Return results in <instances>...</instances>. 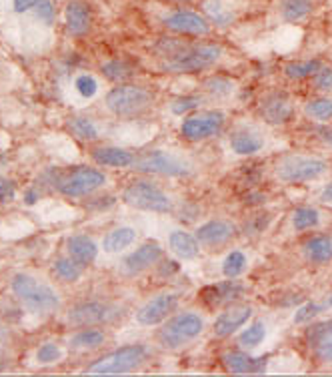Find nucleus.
I'll return each mask as SVG.
<instances>
[{"label":"nucleus","instance_id":"obj_1","mask_svg":"<svg viewBox=\"0 0 332 377\" xmlns=\"http://www.w3.org/2000/svg\"><path fill=\"white\" fill-rule=\"evenodd\" d=\"M154 54L160 56L166 73L190 75L202 73L221 61L222 49L210 42H188L183 38H160L154 42Z\"/></svg>","mask_w":332,"mask_h":377},{"label":"nucleus","instance_id":"obj_2","mask_svg":"<svg viewBox=\"0 0 332 377\" xmlns=\"http://www.w3.org/2000/svg\"><path fill=\"white\" fill-rule=\"evenodd\" d=\"M44 181H50V185L66 197H87L104 185L106 176L90 167H74L68 171L52 169L44 175Z\"/></svg>","mask_w":332,"mask_h":377},{"label":"nucleus","instance_id":"obj_3","mask_svg":"<svg viewBox=\"0 0 332 377\" xmlns=\"http://www.w3.org/2000/svg\"><path fill=\"white\" fill-rule=\"evenodd\" d=\"M150 357V349L147 345H124L116 352L106 353L100 359H97L94 364H90L87 367L85 373H92V376H118V373H128L136 367L147 361Z\"/></svg>","mask_w":332,"mask_h":377},{"label":"nucleus","instance_id":"obj_4","mask_svg":"<svg viewBox=\"0 0 332 377\" xmlns=\"http://www.w3.org/2000/svg\"><path fill=\"white\" fill-rule=\"evenodd\" d=\"M11 287H13L14 295L23 303H26V307L35 309L38 313H49L61 305V297L56 295V291L37 281L35 277L25 275V273L14 275Z\"/></svg>","mask_w":332,"mask_h":377},{"label":"nucleus","instance_id":"obj_5","mask_svg":"<svg viewBox=\"0 0 332 377\" xmlns=\"http://www.w3.org/2000/svg\"><path fill=\"white\" fill-rule=\"evenodd\" d=\"M204 329V319L195 311L171 317L159 331V343L164 349H180L195 341Z\"/></svg>","mask_w":332,"mask_h":377},{"label":"nucleus","instance_id":"obj_6","mask_svg":"<svg viewBox=\"0 0 332 377\" xmlns=\"http://www.w3.org/2000/svg\"><path fill=\"white\" fill-rule=\"evenodd\" d=\"M123 201L140 211H152V213H171L173 201L171 197L148 181H135L124 188Z\"/></svg>","mask_w":332,"mask_h":377},{"label":"nucleus","instance_id":"obj_7","mask_svg":"<svg viewBox=\"0 0 332 377\" xmlns=\"http://www.w3.org/2000/svg\"><path fill=\"white\" fill-rule=\"evenodd\" d=\"M133 169L138 173H150V175L166 176H186L192 173V164L180 155L166 151H148L136 155Z\"/></svg>","mask_w":332,"mask_h":377},{"label":"nucleus","instance_id":"obj_8","mask_svg":"<svg viewBox=\"0 0 332 377\" xmlns=\"http://www.w3.org/2000/svg\"><path fill=\"white\" fill-rule=\"evenodd\" d=\"M154 101L152 92L135 85H121L106 95V107L118 116H135L150 109Z\"/></svg>","mask_w":332,"mask_h":377},{"label":"nucleus","instance_id":"obj_9","mask_svg":"<svg viewBox=\"0 0 332 377\" xmlns=\"http://www.w3.org/2000/svg\"><path fill=\"white\" fill-rule=\"evenodd\" d=\"M328 171V164L322 159L314 157H300V155H286L276 163V175L284 183H305L319 179Z\"/></svg>","mask_w":332,"mask_h":377},{"label":"nucleus","instance_id":"obj_10","mask_svg":"<svg viewBox=\"0 0 332 377\" xmlns=\"http://www.w3.org/2000/svg\"><path fill=\"white\" fill-rule=\"evenodd\" d=\"M224 125V113L221 111H202V113L186 116L180 126V133L188 140H204L214 137Z\"/></svg>","mask_w":332,"mask_h":377},{"label":"nucleus","instance_id":"obj_11","mask_svg":"<svg viewBox=\"0 0 332 377\" xmlns=\"http://www.w3.org/2000/svg\"><path fill=\"white\" fill-rule=\"evenodd\" d=\"M178 307V295L176 293H160L156 297H152L147 305H142L136 313V321L140 325H159L162 321H166Z\"/></svg>","mask_w":332,"mask_h":377},{"label":"nucleus","instance_id":"obj_12","mask_svg":"<svg viewBox=\"0 0 332 377\" xmlns=\"http://www.w3.org/2000/svg\"><path fill=\"white\" fill-rule=\"evenodd\" d=\"M164 26L173 30L176 35L185 37H207L210 32L209 20L202 14L192 13V11H176L164 16Z\"/></svg>","mask_w":332,"mask_h":377},{"label":"nucleus","instance_id":"obj_13","mask_svg":"<svg viewBox=\"0 0 332 377\" xmlns=\"http://www.w3.org/2000/svg\"><path fill=\"white\" fill-rule=\"evenodd\" d=\"M305 340L314 359L322 364H332V319L308 325Z\"/></svg>","mask_w":332,"mask_h":377},{"label":"nucleus","instance_id":"obj_14","mask_svg":"<svg viewBox=\"0 0 332 377\" xmlns=\"http://www.w3.org/2000/svg\"><path fill=\"white\" fill-rule=\"evenodd\" d=\"M250 315H252V307H250L248 303H233L228 309H224V311L214 319L212 331H214L216 337L233 335L234 331H238V329L250 319Z\"/></svg>","mask_w":332,"mask_h":377},{"label":"nucleus","instance_id":"obj_15","mask_svg":"<svg viewBox=\"0 0 332 377\" xmlns=\"http://www.w3.org/2000/svg\"><path fill=\"white\" fill-rule=\"evenodd\" d=\"M160 259H162V247L156 241H147L124 259L123 267L128 275H138L142 271H148L150 267H154Z\"/></svg>","mask_w":332,"mask_h":377},{"label":"nucleus","instance_id":"obj_16","mask_svg":"<svg viewBox=\"0 0 332 377\" xmlns=\"http://www.w3.org/2000/svg\"><path fill=\"white\" fill-rule=\"evenodd\" d=\"M109 317H111V307L100 301L78 303L68 311V321L73 325H97V323H104Z\"/></svg>","mask_w":332,"mask_h":377},{"label":"nucleus","instance_id":"obj_17","mask_svg":"<svg viewBox=\"0 0 332 377\" xmlns=\"http://www.w3.org/2000/svg\"><path fill=\"white\" fill-rule=\"evenodd\" d=\"M195 235L207 247H221L236 235V227L230 221H224V219H212L209 223L198 227Z\"/></svg>","mask_w":332,"mask_h":377},{"label":"nucleus","instance_id":"obj_18","mask_svg":"<svg viewBox=\"0 0 332 377\" xmlns=\"http://www.w3.org/2000/svg\"><path fill=\"white\" fill-rule=\"evenodd\" d=\"M245 285L233 279V281H221V283L204 287L200 291V297H202V301L209 303L210 307H216V305L234 303L236 299H240L245 295Z\"/></svg>","mask_w":332,"mask_h":377},{"label":"nucleus","instance_id":"obj_19","mask_svg":"<svg viewBox=\"0 0 332 377\" xmlns=\"http://www.w3.org/2000/svg\"><path fill=\"white\" fill-rule=\"evenodd\" d=\"M222 365L230 373H262L269 365V357H252L245 352H228L222 355Z\"/></svg>","mask_w":332,"mask_h":377},{"label":"nucleus","instance_id":"obj_20","mask_svg":"<svg viewBox=\"0 0 332 377\" xmlns=\"http://www.w3.org/2000/svg\"><path fill=\"white\" fill-rule=\"evenodd\" d=\"M260 114L271 125H283V123H288L293 116V104L288 101V97L272 92L260 102Z\"/></svg>","mask_w":332,"mask_h":377},{"label":"nucleus","instance_id":"obj_21","mask_svg":"<svg viewBox=\"0 0 332 377\" xmlns=\"http://www.w3.org/2000/svg\"><path fill=\"white\" fill-rule=\"evenodd\" d=\"M90 6L85 0H70L64 8L66 28L73 37H82L90 30Z\"/></svg>","mask_w":332,"mask_h":377},{"label":"nucleus","instance_id":"obj_22","mask_svg":"<svg viewBox=\"0 0 332 377\" xmlns=\"http://www.w3.org/2000/svg\"><path fill=\"white\" fill-rule=\"evenodd\" d=\"M168 245H171V251L180 257V259H195L198 253H200V241L197 235H190L183 229H176L168 235Z\"/></svg>","mask_w":332,"mask_h":377},{"label":"nucleus","instance_id":"obj_23","mask_svg":"<svg viewBox=\"0 0 332 377\" xmlns=\"http://www.w3.org/2000/svg\"><path fill=\"white\" fill-rule=\"evenodd\" d=\"M230 147L236 155H254L264 147V140L252 128H236L230 135Z\"/></svg>","mask_w":332,"mask_h":377},{"label":"nucleus","instance_id":"obj_24","mask_svg":"<svg viewBox=\"0 0 332 377\" xmlns=\"http://www.w3.org/2000/svg\"><path fill=\"white\" fill-rule=\"evenodd\" d=\"M92 159L102 167H133L136 161V155L126 149L118 147H99L92 151Z\"/></svg>","mask_w":332,"mask_h":377},{"label":"nucleus","instance_id":"obj_25","mask_svg":"<svg viewBox=\"0 0 332 377\" xmlns=\"http://www.w3.org/2000/svg\"><path fill=\"white\" fill-rule=\"evenodd\" d=\"M66 251L70 253V257H74L78 263L88 265L92 263L99 255V247L97 243L87 237V235H74L66 241Z\"/></svg>","mask_w":332,"mask_h":377},{"label":"nucleus","instance_id":"obj_26","mask_svg":"<svg viewBox=\"0 0 332 377\" xmlns=\"http://www.w3.org/2000/svg\"><path fill=\"white\" fill-rule=\"evenodd\" d=\"M302 251L308 257V261L312 263H326L332 259V233L319 235V237H310L305 243Z\"/></svg>","mask_w":332,"mask_h":377},{"label":"nucleus","instance_id":"obj_27","mask_svg":"<svg viewBox=\"0 0 332 377\" xmlns=\"http://www.w3.org/2000/svg\"><path fill=\"white\" fill-rule=\"evenodd\" d=\"M136 241V231L133 227H118L111 231L106 237H104V251L109 253H118L124 251L126 247H130Z\"/></svg>","mask_w":332,"mask_h":377},{"label":"nucleus","instance_id":"obj_28","mask_svg":"<svg viewBox=\"0 0 332 377\" xmlns=\"http://www.w3.org/2000/svg\"><path fill=\"white\" fill-rule=\"evenodd\" d=\"M314 11L312 0H281V14L286 23H300Z\"/></svg>","mask_w":332,"mask_h":377},{"label":"nucleus","instance_id":"obj_29","mask_svg":"<svg viewBox=\"0 0 332 377\" xmlns=\"http://www.w3.org/2000/svg\"><path fill=\"white\" fill-rule=\"evenodd\" d=\"M82 269H85V265L78 263L74 257H64V259L54 261V265H52V273L59 277V279H62V281H68V283L80 279Z\"/></svg>","mask_w":332,"mask_h":377},{"label":"nucleus","instance_id":"obj_30","mask_svg":"<svg viewBox=\"0 0 332 377\" xmlns=\"http://www.w3.org/2000/svg\"><path fill=\"white\" fill-rule=\"evenodd\" d=\"M102 75L106 76L109 80H114V83H123L126 78L135 76V71L133 66L126 63V61H121V59H112L109 63H104L100 66Z\"/></svg>","mask_w":332,"mask_h":377},{"label":"nucleus","instance_id":"obj_31","mask_svg":"<svg viewBox=\"0 0 332 377\" xmlns=\"http://www.w3.org/2000/svg\"><path fill=\"white\" fill-rule=\"evenodd\" d=\"M322 68V64L316 59L312 61H300V63H288L284 66V75L293 80H302L307 76H314Z\"/></svg>","mask_w":332,"mask_h":377},{"label":"nucleus","instance_id":"obj_32","mask_svg":"<svg viewBox=\"0 0 332 377\" xmlns=\"http://www.w3.org/2000/svg\"><path fill=\"white\" fill-rule=\"evenodd\" d=\"M104 333L99 331V329H85V331H78L70 340V345L76 347V349H94V347H100L104 343Z\"/></svg>","mask_w":332,"mask_h":377},{"label":"nucleus","instance_id":"obj_33","mask_svg":"<svg viewBox=\"0 0 332 377\" xmlns=\"http://www.w3.org/2000/svg\"><path fill=\"white\" fill-rule=\"evenodd\" d=\"M326 309H332V295L326 297L324 301H307L295 315V323H308L312 321L316 315H320Z\"/></svg>","mask_w":332,"mask_h":377},{"label":"nucleus","instance_id":"obj_34","mask_svg":"<svg viewBox=\"0 0 332 377\" xmlns=\"http://www.w3.org/2000/svg\"><path fill=\"white\" fill-rule=\"evenodd\" d=\"M305 113L314 121H331L332 119V99L331 97H320L307 102Z\"/></svg>","mask_w":332,"mask_h":377},{"label":"nucleus","instance_id":"obj_35","mask_svg":"<svg viewBox=\"0 0 332 377\" xmlns=\"http://www.w3.org/2000/svg\"><path fill=\"white\" fill-rule=\"evenodd\" d=\"M204 13L209 18L219 26H228L234 20L233 11H226L221 0H204Z\"/></svg>","mask_w":332,"mask_h":377},{"label":"nucleus","instance_id":"obj_36","mask_svg":"<svg viewBox=\"0 0 332 377\" xmlns=\"http://www.w3.org/2000/svg\"><path fill=\"white\" fill-rule=\"evenodd\" d=\"M246 255L242 251H233L226 255V259H224V263H222V273L226 277H230V279H236V277H240L246 271Z\"/></svg>","mask_w":332,"mask_h":377},{"label":"nucleus","instance_id":"obj_37","mask_svg":"<svg viewBox=\"0 0 332 377\" xmlns=\"http://www.w3.org/2000/svg\"><path fill=\"white\" fill-rule=\"evenodd\" d=\"M264 337H266V325L262 321H254L240 333L238 341L245 347H259L260 343L264 341Z\"/></svg>","mask_w":332,"mask_h":377},{"label":"nucleus","instance_id":"obj_38","mask_svg":"<svg viewBox=\"0 0 332 377\" xmlns=\"http://www.w3.org/2000/svg\"><path fill=\"white\" fill-rule=\"evenodd\" d=\"M320 223V215L316 209L312 207H300L296 209L295 215H293V225H295L296 231H307V229H312Z\"/></svg>","mask_w":332,"mask_h":377},{"label":"nucleus","instance_id":"obj_39","mask_svg":"<svg viewBox=\"0 0 332 377\" xmlns=\"http://www.w3.org/2000/svg\"><path fill=\"white\" fill-rule=\"evenodd\" d=\"M70 131L78 138H82V140L99 138V128L94 126V123L90 119H85V116H74V119H70Z\"/></svg>","mask_w":332,"mask_h":377},{"label":"nucleus","instance_id":"obj_40","mask_svg":"<svg viewBox=\"0 0 332 377\" xmlns=\"http://www.w3.org/2000/svg\"><path fill=\"white\" fill-rule=\"evenodd\" d=\"M204 88H207V92H210L212 97H228L230 92L234 90V83L233 80H228V78H224V76H212L209 78L207 83H204Z\"/></svg>","mask_w":332,"mask_h":377},{"label":"nucleus","instance_id":"obj_41","mask_svg":"<svg viewBox=\"0 0 332 377\" xmlns=\"http://www.w3.org/2000/svg\"><path fill=\"white\" fill-rule=\"evenodd\" d=\"M74 85H76V90L80 92V97H85V99L94 97V95H97V90H99V83H97V78L90 75L76 76Z\"/></svg>","mask_w":332,"mask_h":377},{"label":"nucleus","instance_id":"obj_42","mask_svg":"<svg viewBox=\"0 0 332 377\" xmlns=\"http://www.w3.org/2000/svg\"><path fill=\"white\" fill-rule=\"evenodd\" d=\"M200 102H202L200 97H180V99H176L171 104V111L174 114H185L188 111H195L197 107H200Z\"/></svg>","mask_w":332,"mask_h":377},{"label":"nucleus","instance_id":"obj_43","mask_svg":"<svg viewBox=\"0 0 332 377\" xmlns=\"http://www.w3.org/2000/svg\"><path fill=\"white\" fill-rule=\"evenodd\" d=\"M61 349L54 343H44L37 353V359L40 364H54L56 359H61Z\"/></svg>","mask_w":332,"mask_h":377},{"label":"nucleus","instance_id":"obj_44","mask_svg":"<svg viewBox=\"0 0 332 377\" xmlns=\"http://www.w3.org/2000/svg\"><path fill=\"white\" fill-rule=\"evenodd\" d=\"M35 8H37V16L42 23H47V25H52V23H54L56 11H54L52 0H38V4Z\"/></svg>","mask_w":332,"mask_h":377},{"label":"nucleus","instance_id":"obj_45","mask_svg":"<svg viewBox=\"0 0 332 377\" xmlns=\"http://www.w3.org/2000/svg\"><path fill=\"white\" fill-rule=\"evenodd\" d=\"M314 87L319 90H332V68H320L319 73L314 75Z\"/></svg>","mask_w":332,"mask_h":377},{"label":"nucleus","instance_id":"obj_46","mask_svg":"<svg viewBox=\"0 0 332 377\" xmlns=\"http://www.w3.org/2000/svg\"><path fill=\"white\" fill-rule=\"evenodd\" d=\"M16 195V185L11 179L0 176V203H11Z\"/></svg>","mask_w":332,"mask_h":377},{"label":"nucleus","instance_id":"obj_47","mask_svg":"<svg viewBox=\"0 0 332 377\" xmlns=\"http://www.w3.org/2000/svg\"><path fill=\"white\" fill-rule=\"evenodd\" d=\"M114 197H99V199H92V201H88V209H92V211H102V209H111L112 205H114Z\"/></svg>","mask_w":332,"mask_h":377},{"label":"nucleus","instance_id":"obj_48","mask_svg":"<svg viewBox=\"0 0 332 377\" xmlns=\"http://www.w3.org/2000/svg\"><path fill=\"white\" fill-rule=\"evenodd\" d=\"M316 135H319V138L324 143V145L332 147V126H328V125L316 126Z\"/></svg>","mask_w":332,"mask_h":377},{"label":"nucleus","instance_id":"obj_49","mask_svg":"<svg viewBox=\"0 0 332 377\" xmlns=\"http://www.w3.org/2000/svg\"><path fill=\"white\" fill-rule=\"evenodd\" d=\"M38 4V0H14V11L16 13H26L30 8H35Z\"/></svg>","mask_w":332,"mask_h":377},{"label":"nucleus","instance_id":"obj_50","mask_svg":"<svg viewBox=\"0 0 332 377\" xmlns=\"http://www.w3.org/2000/svg\"><path fill=\"white\" fill-rule=\"evenodd\" d=\"M38 201V188L37 187H30L25 193V203L26 205H35Z\"/></svg>","mask_w":332,"mask_h":377},{"label":"nucleus","instance_id":"obj_51","mask_svg":"<svg viewBox=\"0 0 332 377\" xmlns=\"http://www.w3.org/2000/svg\"><path fill=\"white\" fill-rule=\"evenodd\" d=\"M320 201H322V203H331V205H332V183H331V185H326V187L322 188V193H320Z\"/></svg>","mask_w":332,"mask_h":377},{"label":"nucleus","instance_id":"obj_52","mask_svg":"<svg viewBox=\"0 0 332 377\" xmlns=\"http://www.w3.org/2000/svg\"><path fill=\"white\" fill-rule=\"evenodd\" d=\"M176 271H178V263H174V261H166V263H164V269H162L160 273H162V275H168V273L173 275V273H176Z\"/></svg>","mask_w":332,"mask_h":377},{"label":"nucleus","instance_id":"obj_53","mask_svg":"<svg viewBox=\"0 0 332 377\" xmlns=\"http://www.w3.org/2000/svg\"><path fill=\"white\" fill-rule=\"evenodd\" d=\"M168 2H192V0H168Z\"/></svg>","mask_w":332,"mask_h":377}]
</instances>
